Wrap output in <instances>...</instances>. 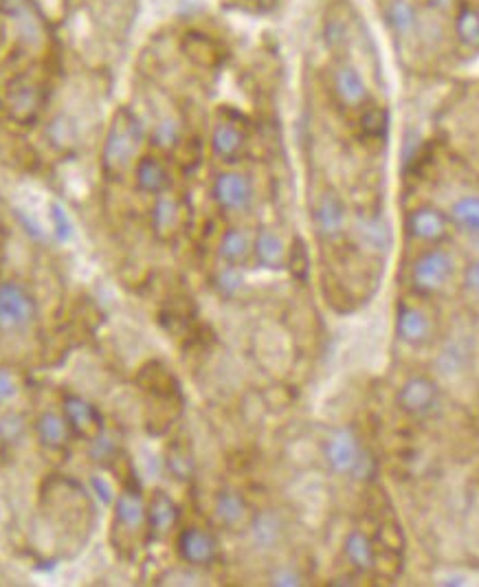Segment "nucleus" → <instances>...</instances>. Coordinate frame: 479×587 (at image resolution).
<instances>
[{
    "mask_svg": "<svg viewBox=\"0 0 479 587\" xmlns=\"http://www.w3.org/2000/svg\"><path fill=\"white\" fill-rule=\"evenodd\" d=\"M91 445V456L97 464H102V467H113L115 462H119V453H121V447L117 438H113L108 434V431H104L102 436H97L93 442H88Z\"/></svg>",
    "mask_w": 479,
    "mask_h": 587,
    "instance_id": "473e14b6",
    "label": "nucleus"
},
{
    "mask_svg": "<svg viewBox=\"0 0 479 587\" xmlns=\"http://www.w3.org/2000/svg\"><path fill=\"white\" fill-rule=\"evenodd\" d=\"M264 3H269V5H273V3H277V0H264Z\"/></svg>",
    "mask_w": 479,
    "mask_h": 587,
    "instance_id": "79ce46f5",
    "label": "nucleus"
},
{
    "mask_svg": "<svg viewBox=\"0 0 479 587\" xmlns=\"http://www.w3.org/2000/svg\"><path fill=\"white\" fill-rule=\"evenodd\" d=\"M143 143H146V130L135 110L128 106L117 108L104 137L102 172L113 181L124 179L139 161Z\"/></svg>",
    "mask_w": 479,
    "mask_h": 587,
    "instance_id": "f257e3e1",
    "label": "nucleus"
},
{
    "mask_svg": "<svg viewBox=\"0 0 479 587\" xmlns=\"http://www.w3.org/2000/svg\"><path fill=\"white\" fill-rule=\"evenodd\" d=\"M396 332L407 346H425V343L431 339L433 326L425 310L418 306L403 304L398 308V315H396Z\"/></svg>",
    "mask_w": 479,
    "mask_h": 587,
    "instance_id": "4be33fe9",
    "label": "nucleus"
},
{
    "mask_svg": "<svg viewBox=\"0 0 479 587\" xmlns=\"http://www.w3.org/2000/svg\"><path fill=\"white\" fill-rule=\"evenodd\" d=\"M29 434V420L22 412L9 409L0 416V445L20 447Z\"/></svg>",
    "mask_w": 479,
    "mask_h": 587,
    "instance_id": "7c9ffc66",
    "label": "nucleus"
},
{
    "mask_svg": "<svg viewBox=\"0 0 479 587\" xmlns=\"http://www.w3.org/2000/svg\"><path fill=\"white\" fill-rule=\"evenodd\" d=\"M181 522V508L165 491H152L148 497V541H163Z\"/></svg>",
    "mask_w": 479,
    "mask_h": 587,
    "instance_id": "f3484780",
    "label": "nucleus"
},
{
    "mask_svg": "<svg viewBox=\"0 0 479 587\" xmlns=\"http://www.w3.org/2000/svg\"><path fill=\"white\" fill-rule=\"evenodd\" d=\"M383 18L389 33L398 42H409L418 38L422 9L416 0H385Z\"/></svg>",
    "mask_w": 479,
    "mask_h": 587,
    "instance_id": "dca6fc26",
    "label": "nucleus"
},
{
    "mask_svg": "<svg viewBox=\"0 0 479 587\" xmlns=\"http://www.w3.org/2000/svg\"><path fill=\"white\" fill-rule=\"evenodd\" d=\"M47 106V88L27 73L11 77L3 93L5 115L18 126L36 124Z\"/></svg>",
    "mask_w": 479,
    "mask_h": 587,
    "instance_id": "7ed1b4c3",
    "label": "nucleus"
},
{
    "mask_svg": "<svg viewBox=\"0 0 479 587\" xmlns=\"http://www.w3.org/2000/svg\"><path fill=\"white\" fill-rule=\"evenodd\" d=\"M330 91L345 110H363L372 99L365 75L359 66L348 60L334 62L330 71Z\"/></svg>",
    "mask_w": 479,
    "mask_h": 587,
    "instance_id": "0eeeda50",
    "label": "nucleus"
},
{
    "mask_svg": "<svg viewBox=\"0 0 479 587\" xmlns=\"http://www.w3.org/2000/svg\"><path fill=\"white\" fill-rule=\"evenodd\" d=\"M455 275L453 253L440 245L427 247L411 262V286L420 295H436L447 286Z\"/></svg>",
    "mask_w": 479,
    "mask_h": 587,
    "instance_id": "39448f33",
    "label": "nucleus"
},
{
    "mask_svg": "<svg viewBox=\"0 0 479 587\" xmlns=\"http://www.w3.org/2000/svg\"><path fill=\"white\" fill-rule=\"evenodd\" d=\"M286 256H288L286 242L275 229L271 227L258 229V234L253 236V258L262 269H269V271L284 269Z\"/></svg>",
    "mask_w": 479,
    "mask_h": 587,
    "instance_id": "5701e85b",
    "label": "nucleus"
},
{
    "mask_svg": "<svg viewBox=\"0 0 479 587\" xmlns=\"http://www.w3.org/2000/svg\"><path fill=\"white\" fill-rule=\"evenodd\" d=\"M38 319L36 295L29 286L16 280L0 282V332L5 335H22Z\"/></svg>",
    "mask_w": 479,
    "mask_h": 587,
    "instance_id": "20e7f679",
    "label": "nucleus"
},
{
    "mask_svg": "<svg viewBox=\"0 0 479 587\" xmlns=\"http://www.w3.org/2000/svg\"><path fill=\"white\" fill-rule=\"evenodd\" d=\"M323 40L330 49H343L350 40V29L341 16H328L323 22Z\"/></svg>",
    "mask_w": 479,
    "mask_h": 587,
    "instance_id": "f704fd0d",
    "label": "nucleus"
},
{
    "mask_svg": "<svg viewBox=\"0 0 479 587\" xmlns=\"http://www.w3.org/2000/svg\"><path fill=\"white\" fill-rule=\"evenodd\" d=\"M313 227L319 240L337 242L348 231V207L337 190H323L313 207Z\"/></svg>",
    "mask_w": 479,
    "mask_h": 587,
    "instance_id": "f8f14e48",
    "label": "nucleus"
},
{
    "mask_svg": "<svg viewBox=\"0 0 479 587\" xmlns=\"http://www.w3.org/2000/svg\"><path fill=\"white\" fill-rule=\"evenodd\" d=\"M152 209H150V227L154 236L167 242L178 236V231L183 227V203L176 196L165 192L161 196H154Z\"/></svg>",
    "mask_w": 479,
    "mask_h": 587,
    "instance_id": "aec40b11",
    "label": "nucleus"
},
{
    "mask_svg": "<svg viewBox=\"0 0 479 587\" xmlns=\"http://www.w3.org/2000/svg\"><path fill=\"white\" fill-rule=\"evenodd\" d=\"M209 146L214 157L225 163H236L242 159L244 150H247V132L240 124L231 119H218L216 126L211 128Z\"/></svg>",
    "mask_w": 479,
    "mask_h": 587,
    "instance_id": "a211bd4d",
    "label": "nucleus"
},
{
    "mask_svg": "<svg viewBox=\"0 0 479 587\" xmlns=\"http://www.w3.org/2000/svg\"><path fill=\"white\" fill-rule=\"evenodd\" d=\"M247 530H249V537L253 541V546L258 550H262V552L280 548V544L286 537L284 519L277 515L275 511L253 513Z\"/></svg>",
    "mask_w": 479,
    "mask_h": 587,
    "instance_id": "412c9836",
    "label": "nucleus"
},
{
    "mask_svg": "<svg viewBox=\"0 0 479 587\" xmlns=\"http://www.w3.org/2000/svg\"><path fill=\"white\" fill-rule=\"evenodd\" d=\"M211 517L214 522L229 530V533H238L249 526L253 517V508L247 497L238 489H222L214 495V504H211Z\"/></svg>",
    "mask_w": 479,
    "mask_h": 587,
    "instance_id": "4468645a",
    "label": "nucleus"
},
{
    "mask_svg": "<svg viewBox=\"0 0 479 587\" xmlns=\"http://www.w3.org/2000/svg\"><path fill=\"white\" fill-rule=\"evenodd\" d=\"M343 557L356 572L361 574L374 572L376 568L374 539L370 535H365L363 530H352V533L343 541Z\"/></svg>",
    "mask_w": 479,
    "mask_h": 587,
    "instance_id": "393cba45",
    "label": "nucleus"
},
{
    "mask_svg": "<svg viewBox=\"0 0 479 587\" xmlns=\"http://www.w3.org/2000/svg\"><path fill=\"white\" fill-rule=\"evenodd\" d=\"M447 216L451 227L462 231L464 236L479 240V194H464L455 198Z\"/></svg>",
    "mask_w": 479,
    "mask_h": 587,
    "instance_id": "cd10ccee",
    "label": "nucleus"
},
{
    "mask_svg": "<svg viewBox=\"0 0 479 587\" xmlns=\"http://www.w3.org/2000/svg\"><path fill=\"white\" fill-rule=\"evenodd\" d=\"M451 229L449 216L442 212L436 205H418L409 209L405 216V231L411 240L420 242V245H440V242L447 240Z\"/></svg>",
    "mask_w": 479,
    "mask_h": 587,
    "instance_id": "9b49d317",
    "label": "nucleus"
},
{
    "mask_svg": "<svg viewBox=\"0 0 479 587\" xmlns=\"http://www.w3.org/2000/svg\"><path fill=\"white\" fill-rule=\"evenodd\" d=\"M304 583H306L304 574L299 572L297 568H293V566L275 568L269 574V585H277V587H299V585H304Z\"/></svg>",
    "mask_w": 479,
    "mask_h": 587,
    "instance_id": "e433bc0d",
    "label": "nucleus"
},
{
    "mask_svg": "<svg viewBox=\"0 0 479 587\" xmlns=\"http://www.w3.org/2000/svg\"><path fill=\"white\" fill-rule=\"evenodd\" d=\"M0 3H3V0H0Z\"/></svg>",
    "mask_w": 479,
    "mask_h": 587,
    "instance_id": "37998d69",
    "label": "nucleus"
},
{
    "mask_svg": "<svg viewBox=\"0 0 479 587\" xmlns=\"http://www.w3.org/2000/svg\"><path fill=\"white\" fill-rule=\"evenodd\" d=\"M152 139H154V146H157L159 150H174L178 146V141H181V128H178V121L172 117L159 121Z\"/></svg>",
    "mask_w": 479,
    "mask_h": 587,
    "instance_id": "c9c22d12",
    "label": "nucleus"
},
{
    "mask_svg": "<svg viewBox=\"0 0 479 587\" xmlns=\"http://www.w3.org/2000/svg\"><path fill=\"white\" fill-rule=\"evenodd\" d=\"M332 585H354L352 577H341V579H334Z\"/></svg>",
    "mask_w": 479,
    "mask_h": 587,
    "instance_id": "a19ab883",
    "label": "nucleus"
},
{
    "mask_svg": "<svg viewBox=\"0 0 479 587\" xmlns=\"http://www.w3.org/2000/svg\"><path fill=\"white\" fill-rule=\"evenodd\" d=\"M62 414L73 431V438L82 442H93L106 431L104 414L99 412V407L95 403H91L80 394L62 396Z\"/></svg>",
    "mask_w": 479,
    "mask_h": 587,
    "instance_id": "1a4fd4ad",
    "label": "nucleus"
},
{
    "mask_svg": "<svg viewBox=\"0 0 479 587\" xmlns=\"http://www.w3.org/2000/svg\"><path fill=\"white\" fill-rule=\"evenodd\" d=\"M365 447L352 427H337L323 442V460L328 469L337 475H352L359 464Z\"/></svg>",
    "mask_w": 479,
    "mask_h": 587,
    "instance_id": "9d476101",
    "label": "nucleus"
},
{
    "mask_svg": "<svg viewBox=\"0 0 479 587\" xmlns=\"http://www.w3.org/2000/svg\"><path fill=\"white\" fill-rule=\"evenodd\" d=\"M211 201L222 214H244L255 201V187L249 174L238 170H225L216 174L211 183Z\"/></svg>",
    "mask_w": 479,
    "mask_h": 587,
    "instance_id": "423d86ee",
    "label": "nucleus"
},
{
    "mask_svg": "<svg viewBox=\"0 0 479 587\" xmlns=\"http://www.w3.org/2000/svg\"><path fill=\"white\" fill-rule=\"evenodd\" d=\"M398 405L411 418H431L440 405L438 385L427 376H411L398 390Z\"/></svg>",
    "mask_w": 479,
    "mask_h": 587,
    "instance_id": "ddd939ff",
    "label": "nucleus"
},
{
    "mask_svg": "<svg viewBox=\"0 0 479 587\" xmlns=\"http://www.w3.org/2000/svg\"><path fill=\"white\" fill-rule=\"evenodd\" d=\"M214 286L222 297H236L244 286V275L240 267H233V264H222V269L216 273Z\"/></svg>",
    "mask_w": 479,
    "mask_h": 587,
    "instance_id": "72a5a7b5",
    "label": "nucleus"
},
{
    "mask_svg": "<svg viewBox=\"0 0 479 587\" xmlns=\"http://www.w3.org/2000/svg\"><path fill=\"white\" fill-rule=\"evenodd\" d=\"M359 128H361V135L367 141H383L385 135H387V128H389V115H387V110L383 106L367 104L361 110Z\"/></svg>",
    "mask_w": 479,
    "mask_h": 587,
    "instance_id": "c756f323",
    "label": "nucleus"
},
{
    "mask_svg": "<svg viewBox=\"0 0 479 587\" xmlns=\"http://www.w3.org/2000/svg\"><path fill=\"white\" fill-rule=\"evenodd\" d=\"M33 434H36L38 445L47 453H64L69 451V445L75 440L73 431L66 423V418L55 409H44L33 420Z\"/></svg>",
    "mask_w": 479,
    "mask_h": 587,
    "instance_id": "2eb2a0df",
    "label": "nucleus"
},
{
    "mask_svg": "<svg viewBox=\"0 0 479 587\" xmlns=\"http://www.w3.org/2000/svg\"><path fill=\"white\" fill-rule=\"evenodd\" d=\"M451 31L462 51L479 53V7L462 0L451 16Z\"/></svg>",
    "mask_w": 479,
    "mask_h": 587,
    "instance_id": "b1692460",
    "label": "nucleus"
},
{
    "mask_svg": "<svg viewBox=\"0 0 479 587\" xmlns=\"http://www.w3.org/2000/svg\"><path fill=\"white\" fill-rule=\"evenodd\" d=\"M354 234L359 238L361 247L372 253H387L392 245V234H389L387 223L381 216H359L354 223Z\"/></svg>",
    "mask_w": 479,
    "mask_h": 587,
    "instance_id": "bb28decb",
    "label": "nucleus"
},
{
    "mask_svg": "<svg viewBox=\"0 0 479 587\" xmlns=\"http://www.w3.org/2000/svg\"><path fill=\"white\" fill-rule=\"evenodd\" d=\"M20 392L18 376L9 368H0V405L14 401Z\"/></svg>",
    "mask_w": 479,
    "mask_h": 587,
    "instance_id": "4c0bfd02",
    "label": "nucleus"
},
{
    "mask_svg": "<svg viewBox=\"0 0 479 587\" xmlns=\"http://www.w3.org/2000/svg\"><path fill=\"white\" fill-rule=\"evenodd\" d=\"M422 7H425L433 16H453V11L460 7L462 0H420Z\"/></svg>",
    "mask_w": 479,
    "mask_h": 587,
    "instance_id": "58836bf2",
    "label": "nucleus"
},
{
    "mask_svg": "<svg viewBox=\"0 0 479 587\" xmlns=\"http://www.w3.org/2000/svg\"><path fill=\"white\" fill-rule=\"evenodd\" d=\"M132 172H135V187L139 192L148 196H161L165 192H170V168H167V163L161 157H157V154H141Z\"/></svg>",
    "mask_w": 479,
    "mask_h": 587,
    "instance_id": "6ab92c4d",
    "label": "nucleus"
},
{
    "mask_svg": "<svg viewBox=\"0 0 479 587\" xmlns=\"http://www.w3.org/2000/svg\"><path fill=\"white\" fill-rule=\"evenodd\" d=\"M165 464L172 478L178 482H187L194 478V453L185 438H174L165 451Z\"/></svg>",
    "mask_w": 479,
    "mask_h": 587,
    "instance_id": "c85d7f7f",
    "label": "nucleus"
},
{
    "mask_svg": "<svg viewBox=\"0 0 479 587\" xmlns=\"http://www.w3.org/2000/svg\"><path fill=\"white\" fill-rule=\"evenodd\" d=\"M253 256V238L242 227H229L218 240V260L242 267Z\"/></svg>",
    "mask_w": 479,
    "mask_h": 587,
    "instance_id": "a878e982",
    "label": "nucleus"
},
{
    "mask_svg": "<svg viewBox=\"0 0 479 587\" xmlns=\"http://www.w3.org/2000/svg\"><path fill=\"white\" fill-rule=\"evenodd\" d=\"M148 541V500L135 480H128L113 504V522H110V544L119 557L132 559Z\"/></svg>",
    "mask_w": 479,
    "mask_h": 587,
    "instance_id": "f03ea898",
    "label": "nucleus"
},
{
    "mask_svg": "<svg viewBox=\"0 0 479 587\" xmlns=\"http://www.w3.org/2000/svg\"><path fill=\"white\" fill-rule=\"evenodd\" d=\"M310 249L306 245V240L302 236H295L291 247H288V256H286V269L291 271L293 278L297 282H308L310 278Z\"/></svg>",
    "mask_w": 479,
    "mask_h": 587,
    "instance_id": "2f4dec72",
    "label": "nucleus"
},
{
    "mask_svg": "<svg viewBox=\"0 0 479 587\" xmlns=\"http://www.w3.org/2000/svg\"><path fill=\"white\" fill-rule=\"evenodd\" d=\"M176 552L189 568H211L220 559V544L211 530L187 526L178 530Z\"/></svg>",
    "mask_w": 479,
    "mask_h": 587,
    "instance_id": "6e6552de",
    "label": "nucleus"
},
{
    "mask_svg": "<svg viewBox=\"0 0 479 587\" xmlns=\"http://www.w3.org/2000/svg\"><path fill=\"white\" fill-rule=\"evenodd\" d=\"M464 289L473 293V295H479V260L471 262L469 267H466L464 271Z\"/></svg>",
    "mask_w": 479,
    "mask_h": 587,
    "instance_id": "ea45409f",
    "label": "nucleus"
}]
</instances>
